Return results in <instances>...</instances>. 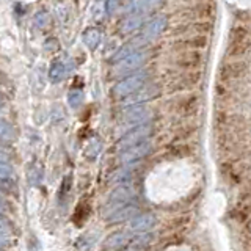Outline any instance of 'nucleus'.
Masks as SVG:
<instances>
[{"mask_svg":"<svg viewBox=\"0 0 251 251\" xmlns=\"http://www.w3.org/2000/svg\"><path fill=\"white\" fill-rule=\"evenodd\" d=\"M13 169L5 164H2V168H0V182H2V188L8 190L10 186H13Z\"/></svg>","mask_w":251,"mask_h":251,"instance_id":"15","label":"nucleus"},{"mask_svg":"<svg viewBox=\"0 0 251 251\" xmlns=\"http://www.w3.org/2000/svg\"><path fill=\"white\" fill-rule=\"evenodd\" d=\"M68 72H69L68 63L63 62V60H55L52 63V66H50V69H49V79H50V82H54V84L62 82V80L66 76H68Z\"/></svg>","mask_w":251,"mask_h":251,"instance_id":"12","label":"nucleus"},{"mask_svg":"<svg viewBox=\"0 0 251 251\" xmlns=\"http://www.w3.org/2000/svg\"><path fill=\"white\" fill-rule=\"evenodd\" d=\"M167 27H168V18L167 16L154 18L149 22H146V24L142 28H140L138 35L130 42H127V44L134 50H140V47L145 46V44H149L151 41L157 40L159 36L165 32Z\"/></svg>","mask_w":251,"mask_h":251,"instance_id":"1","label":"nucleus"},{"mask_svg":"<svg viewBox=\"0 0 251 251\" xmlns=\"http://www.w3.org/2000/svg\"><path fill=\"white\" fill-rule=\"evenodd\" d=\"M135 198V190L132 188L130 186H120L116 187L112 193L108 196V209H115L118 206H123V204H127V203H132V199Z\"/></svg>","mask_w":251,"mask_h":251,"instance_id":"6","label":"nucleus"},{"mask_svg":"<svg viewBox=\"0 0 251 251\" xmlns=\"http://www.w3.org/2000/svg\"><path fill=\"white\" fill-rule=\"evenodd\" d=\"M33 22H35V25L38 27V28H44V27H47L50 24V16H49L46 11H40L35 16Z\"/></svg>","mask_w":251,"mask_h":251,"instance_id":"19","label":"nucleus"},{"mask_svg":"<svg viewBox=\"0 0 251 251\" xmlns=\"http://www.w3.org/2000/svg\"><path fill=\"white\" fill-rule=\"evenodd\" d=\"M157 218L152 213H143V215H137L130 221V231L132 232H146L151 231L152 228H156Z\"/></svg>","mask_w":251,"mask_h":251,"instance_id":"8","label":"nucleus"},{"mask_svg":"<svg viewBox=\"0 0 251 251\" xmlns=\"http://www.w3.org/2000/svg\"><path fill=\"white\" fill-rule=\"evenodd\" d=\"M84 99H85V94L82 90H79V88L71 90L68 94V104L71 105V108H79L84 104Z\"/></svg>","mask_w":251,"mask_h":251,"instance_id":"17","label":"nucleus"},{"mask_svg":"<svg viewBox=\"0 0 251 251\" xmlns=\"http://www.w3.org/2000/svg\"><path fill=\"white\" fill-rule=\"evenodd\" d=\"M129 242H132V237H130L129 232L118 231V232L110 234L108 237L104 240V248L105 250H118V248L126 247Z\"/></svg>","mask_w":251,"mask_h":251,"instance_id":"11","label":"nucleus"},{"mask_svg":"<svg viewBox=\"0 0 251 251\" xmlns=\"http://www.w3.org/2000/svg\"><path fill=\"white\" fill-rule=\"evenodd\" d=\"M157 88L156 86H151V88H142L140 91H137L135 94H132L130 98H127V102L130 105H138V104H143V102L149 101L152 98L157 96Z\"/></svg>","mask_w":251,"mask_h":251,"instance_id":"13","label":"nucleus"},{"mask_svg":"<svg viewBox=\"0 0 251 251\" xmlns=\"http://www.w3.org/2000/svg\"><path fill=\"white\" fill-rule=\"evenodd\" d=\"M154 2H156V0H132L129 3V11H130V14L145 13L146 10L151 8V5Z\"/></svg>","mask_w":251,"mask_h":251,"instance_id":"16","label":"nucleus"},{"mask_svg":"<svg viewBox=\"0 0 251 251\" xmlns=\"http://www.w3.org/2000/svg\"><path fill=\"white\" fill-rule=\"evenodd\" d=\"M147 80V74L145 71H138L134 74H129L127 77L121 79L113 88V94L116 98H130L132 94H135L145 86Z\"/></svg>","mask_w":251,"mask_h":251,"instance_id":"2","label":"nucleus"},{"mask_svg":"<svg viewBox=\"0 0 251 251\" xmlns=\"http://www.w3.org/2000/svg\"><path fill=\"white\" fill-rule=\"evenodd\" d=\"M145 13H135V14H129L127 18H126L121 25H120V32L123 35H129L132 32L138 30V28H142L145 25V18H143Z\"/></svg>","mask_w":251,"mask_h":251,"instance_id":"10","label":"nucleus"},{"mask_svg":"<svg viewBox=\"0 0 251 251\" xmlns=\"http://www.w3.org/2000/svg\"><path fill=\"white\" fill-rule=\"evenodd\" d=\"M123 0H105V11L107 14H113L116 13V10L120 8Z\"/></svg>","mask_w":251,"mask_h":251,"instance_id":"20","label":"nucleus"},{"mask_svg":"<svg viewBox=\"0 0 251 251\" xmlns=\"http://www.w3.org/2000/svg\"><path fill=\"white\" fill-rule=\"evenodd\" d=\"M151 132H152L151 126L140 124L138 127H135L134 130H130L129 134L124 135V138L121 140V143H120V147H121V149H129V147L147 140V137L151 135Z\"/></svg>","mask_w":251,"mask_h":251,"instance_id":"4","label":"nucleus"},{"mask_svg":"<svg viewBox=\"0 0 251 251\" xmlns=\"http://www.w3.org/2000/svg\"><path fill=\"white\" fill-rule=\"evenodd\" d=\"M146 58H147V54L145 50H137V52L123 58L121 62H118L116 72L123 74V76L124 74H129V72H132V74L138 72V69L146 63Z\"/></svg>","mask_w":251,"mask_h":251,"instance_id":"3","label":"nucleus"},{"mask_svg":"<svg viewBox=\"0 0 251 251\" xmlns=\"http://www.w3.org/2000/svg\"><path fill=\"white\" fill-rule=\"evenodd\" d=\"M151 110L143 105H130L124 113V121L132 123V124H143L146 118H149Z\"/></svg>","mask_w":251,"mask_h":251,"instance_id":"9","label":"nucleus"},{"mask_svg":"<svg viewBox=\"0 0 251 251\" xmlns=\"http://www.w3.org/2000/svg\"><path fill=\"white\" fill-rule=\"evenodd\" d=\"M11 137H13V129L10 127L6 121H2V140L3 142H8Z\"/></svg>","mask_w":251,"mask_h":251,"instance_id":"21","label":"nucleus"},{"mask_svg":"<svg viewBox=\"0 0 251 251\" xmlns=\"http://www.w3.org/2000/svg\"><path fill=\"white\" fill-rule=\"evenodd\" d=\"M151 149H152V143L149 142V140H145V142L132 146V147H129V149H126L121 156V162L126 165L135 164V162L145 159L147 154L151 152Z\"/></svg>","mask_w":251,"mask_h":251,"instance_id":"5","label":"nucleus"},{"mask_svg":"<svg viewBox=\"0 0 251 251\" xmlns=\"http://www.w3.org/2000/svg\"><path fill=\"white\" fill-rule=\"evenodd\" d=\"M127 2H129V3H130V2H132V0H127Z\"/></svg>","mask_w":251,"mask_h":251,"instance_id":"23","label":"nucleus"},{"mask_svg":"<svg viewBox=\"0 0 251 251\" xmlns=\"http://www.w3.org/2000/svg\"><path fill=\"white\" fill-rule=\"evenodd\" d=\"M138 208L135 203H127L123 206H118L115 209H110L107 213V221H112V223H120V221L129 220V218H135L137 217Z\"/></svg>","mask_w":251,"mask_h":251,"instance_id":"7","label":"nucleus"},{"mask_svg":"<svg viewBox=\"0 0 251 251\" xmlns=\"http://www.w3.org/2000/svg\"><path fill=\"white\" fill-rule=\"evenodd\" d=\"M82 41H84V44H85L88 49L94 50L101 44V41H102V33H101L99 28L90 27V28H86V30L84 32Z\"/></svg>","mask_w":251,"mask_h":251,"instance_id":"14","label":"nucleus"},{"mask_svg":"<svg viewBox=\"0 0 251 251\" xmlns=\"http://www.w3.org/2000/svg\"><path fill=\"white\" fill-rule=\"evenodd\" d=\"M101 147H102V142L101 140H93V142L88 145V147H86V151H85V154H86V157H91V159H94L96 156H98L99 154V151H101Z\"/></svg>","mask_w":251,"mask_h":251,"instance_id":"18","label":"nucleus"},{"mask_svg":"<svg viewBox=\"0 0 251 251\" xmlns=\"http://www.w3.org/2000/svg\"><path fill=\"white\" fill-rule=\"evenodd\" d=\"M71 184H72V179H71V176H68V178H64L63 184H62V188H60V193L62 195H66L69 191L71 188Z\"/></svg>","mask_w":251,"mask_h":251,"instance_id":"22","label":"nucleus"}]
</instances>
